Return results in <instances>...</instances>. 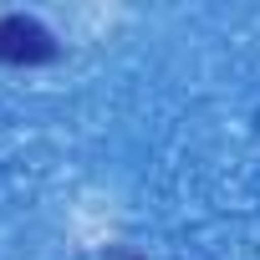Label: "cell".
Segmentation results:
<instances>
[{"label":"cell","instance_id":"1","mask_svg":"<svg viewBox=\"0 0 260 260\" xmlns=\"http://www.w3.org/2000/svg\"><path fill=\"white\" fill-rule=\"evenodd\" d=\"M56 56H61V46L36 16H21V11L0 16V61L6 67H46Z\"/></svg>","mask_w":260,"mask_h":260}]
</instances>
